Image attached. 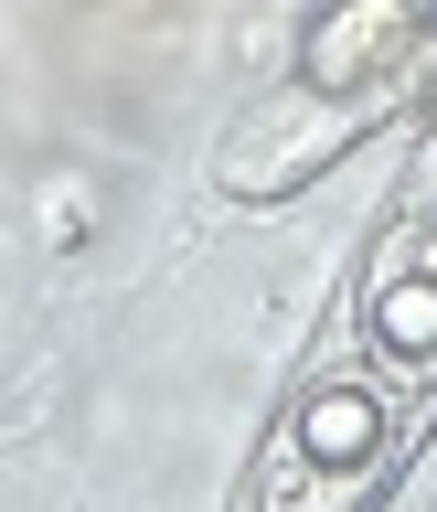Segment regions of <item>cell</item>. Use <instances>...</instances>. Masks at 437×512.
Masks as SVG:
<instances>
[{
    "mask_svg": "<svg viewBox=\"0 0 437 512\" xmlns=\"http://www.w3.org/2000/svg\"><path fill=\"white\" fill-rule=\"evenodd\" d=\"M427 395L437 384L395 374V363H374V352H352L342 374H320L310 395H299V416L278 427L267 480H256V512H363L374 480L406 459Z\"/></svg>",
    "mask_w": 437,
    "mask_h": 512,
    "instance_id": "obj_1",
    "label": "cell"
}]
</instances>
